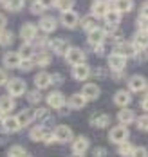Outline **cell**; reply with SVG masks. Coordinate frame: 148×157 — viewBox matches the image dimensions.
Masks as SVG:
<instances>
[{
    "instance_id": "6da1fadb",
    "label": "cell",
    "mask_w": 148,
    "mask_h": 157,
    "mask_svg": "<svg viewBox=\"0 0 148 157\" xmlns=\"http://www.w3.org/2000/svg\"><path fill=\"white\" fill-rule=\"evenodd\" d=\"M6 89H7V94L13 96V98H20V96L25 94L27 87H25V81L22 78H9L6 83Z\"/></svg>"
},
{
    "instance_id": "7a4b0ae2",
    "label": "cell",
    "mask_w": 148,
    "mask_h": 157,
    "mask_svg": "<svg viewBox=\"0 0 148 157\" xmlns=\"http://www.w3.org/2000/svg\"><path fill=\"white\" fill-rule=\"evenodd\" d=\"M128 136H130V132H128L127 125H121V123L112 126L110 132H108V139H110V143H114V144H119V143L127 141Z\"/></svg>"
},
{
    "instance_id": "3957f363",
    "label": "cell",
    "mask_w": 148,
    "mask_h": 157,
    "mask_svg": "<svg viewBox=\"0 0 148 157\" xmlns=\"http://www.w3.org/2000/svg\"><path fill=\"white\" fill-rule=\"evenodd\" d=\"M52 136H54V139L56 143H70L72 141V137H74V134H72V128L67 125H58L54 126V130H52Z\"/></svg>"
},
{
    "instance_id": "277c9868",
    "label": "cell",
    "mask_w": 148,
    "mask_h": 157,
    "mask_svg": "<svg viewBox=\"0 0 148 157\" xmlns=\"http://www.w3.org/2000/svg\"><path fill=\"white\" fill-rule=\"evenodd\" d=\"M0 123L6 134H15L20 130V123H18L17 116H9V114H0Z\"/></svg>"
},
{
    "instance_id": "5b68a950",
    "label": "cell",
    "mask_w": 148,
    "mask_h": 157,
    "mask_svg": "<svg viewBox=\"0 0 148 157\" xmlns=\"http://www.w3.org/2000/svg\"><path fill=\"white\" fill-rule=\"evenodd\" d=\"M62 16H60V22H62V25L67 27V29H74L76 25H78V22H80V15L74 11V9H67V11H60Z\"/></svg>"
},
{
    "instance_id": "8992f818",
    "label": "cell",
    "mask_w": 148,
    "mask_h": 157,
    "mask_svg": "<svg viewBox=\"0 0 148 157\" xmlns=\"http://www.w3.org/2000/svg\"><path fill=\"white\" fill-rule=\"evenodd\" d=\"M72 155H85L87 150L90 148V141L85 137V136H78L76 139L72 137Z\"/></svg>"
},
{
    "instance_id": "52a82bcc",
    "label": "cell",
    "mask_w": 148,
    "mask_h": 157,
    "mask_svg": "<svg viewBox=\"0 0 148 157\" xmlns=\"http://www.w3.org/2000/svg\"><path fill=\"white\" fill-rule=\"evenodd\" d=\"M63 56H65V62L69 65H76V63L85 62V52L80 47H67Z\"/></svg>"
},
{
    "instance_id": "ba28073f",
    "label": "cell",
    "mask_w": 148,
    "mask_h": 157,
    "mask_svg": "<svg viewBox=\"0 0 148 157\" xmlns=\"http://www.w3.org/2000/svg\"><path fill=\"white\" fill-rule=\"evenodd\" d=\"M105 36H107V29H101V27H94L87 33V42L89 45L96 47L99 44H105Z\"/></svg>"
},
{
    "instance_id": "9c48e42d",
    "label": "cell",
    "mask_w": 148,
    "mask_h": 157,
    "mask_svg": "<svg viewBox=\"0 0 148 157\" xmlns=\"http://www.w3.org/2000/svg\"><path fill=\"white\" fill-rule=\"evenodd\" d=\"M56 27H58V20H56L54 16L42 15V18H40V24H38V29H40V31L45 33V34H49V33L56 31Z\"/></svg>"
},
{
    "instance_id": "30bf717a",
    "label": "cell",
    "mask_w": 148,
    "mask_h": 157,
    "mask_svg": "<svg viewBox=\"0 0 148 157\" xmlns=\"http://www.w3.org/2000/svg\"><path fill=\"white\" fill-rule=\"evenodd\" d=\"M146 85H148L146 78L141 76V74H134L128 79V90L130 92H145L146 90Z\"/></svg>"
},
{
    "instance_id": "8fae6325",
    "label": "cell",
    "mask_w": 148,
    "mask_h": 157,
    "mask_svg": "<svg viewBox=\"0 0 148 157\" xmlns=\"http://www.w3.org/2000/svg\"><path fill=\"white\" fill-rule=\"evenodd\" d=\"M103 20H105V24H107L105 29L112 31V29H116V27L121 24V13H119L117 9H108V11L105 13V16H103Z\"/></svg>"
},
{
    "instance_id": "7c38bea8",
    "label": "cell",
    "mask_w": 148,
    "mask_h": 157,
    "mask_svg": "<svg viewBox=\"0 0 148 157\" xmlns=\"http://www.w3.org/2000/svg\"><path fill=\"white\" fill-rule=\"evenodd\" d=\"M89 76H90V67L85 62L72 65V78L76 79V81H85Z\"/></svg>"
},
{
    "instance_id": "4fadbf2b",
    "label": "cell",
    "mask_w": 148,
    "mask_h": 157,
    "mask_svg": "<svg viewBox=\"0 0 148 157\" xmlns=\"http://www.w3.org/2000/svg\"><path fill=\"white\" fill-rule=\"evenodd\" d=\"M80 94H82L87 101H94V99H98V98H99V94H101V89H99L96 83H85Z\"/></svg>"
},
{
    "instance_id": "5bb4252c",
    "label": "cell",
    "mask_w": 148,
    "mask_h": 157,
    "mask_svg": "<svg viewBox=\"0 0 148 157\" xmlns=\"http://www.w3.org/2000/svg\"><path fill=\"white\" fill-rule=\"evenodd\" d=\"M127 60L128 58H125V56H121L117 52H110L108 54V67L112 71H125L127 69Z\"/></svg>"
},
{
    "instance_id": "9a60e30c",
    "label": "cell",
    "mask_w": 148,
    "mask_h": 157,
    "mask_svg": "<svg viewBox=\"0 0 148 157\" xmlns=\"http://www.w3.org/2000/svg\"><path fill=\"white\" fill-rule=\"evenodd\" d=\"M108 11V0H94L90 4V15L94 18H103Z\"/></svg>"
},
{
    "instance_id": "2e32d148",
    "label": "cell",
    "mask_w": 148,
    "mask_h": 157,
    "mask_svg": "<svg viewBox=\"0 0 148 157\" xmlns=\"http://www.w3.org/2000/svg\"><path fill=\"white\" fill-rule=\"evenodd\" d=\"M135 45L134 44H127V42H119V44H116L114 49H112V52H117V54H121V56H125V58H134V54H135Z\"/></svg>"
},
{
    "instance_id": "e0dca14e",
    "label": "cell",
    "mask_w": 148,
    "mask_h": 157,
    "mask_svg": "<svg viewBox=\"0 0 148 157\" xmlns=\"http://www.w3.org/2000/svg\"><path fill=\"white\" fill-rule=\"evenodd\" d=\"M45 101H47V105H49L51 109H60V107H63L65 105V96L62 94L60 90H52L49 92V96L45 98Z\"/></svg>"
},
{
    "instance_id": "ac0fdd59",
    "label": "cell",
    "mask_w": 148,
    "mask_h": 157,
    "mask_svg": "<svg viewBox=\"0 0 148 157\" xmlns=\"http://www.w3.org/2000/svg\"><path fill=\"white\" fill-rule=\"evenodd\" d=\"M38 25H34L31 22H27V24H24L22 27H20V38L24 40V42H31L34 36L38 34Z\"/></svg>"
},
{
    "instance_id": "d6986e66",
    "label": "cell",
    "mask_w": 148,
    "mask_h": 157,
    "mask_svg": "<svg viewBox=\"0 0 148 157\" xmlns=\"http://www.w3.org/2000/svg\"><path fill=\"white\" fill-rule=\"evenodd\" d=\"M117 121L121 123V125H130L135 121V112L130 110L128 107H119V112H117Z\"/></svg>"
},
{
    "instance_id": "ffe728a7",
    "label": "cell",
    "mask_w": 148,
    "mask_h": 157,
    "mask_svg": "<svg viewBox=\"0 0 148 157\" xmlns=\"http://www.w3.org/2000/svg\"><path fill=\"white\" fill-rule=\"evenodd\" d=\"M47 47H49L51 51L54 52V54H58V56H63V52L67 51L69 44H67V40H63V38H52V40H49Z\"/></svg>"
},
{
    "instance_id": "44dd1931",
    "label": "cell",
    "mask_w": 148,
    "mask_h": 157,
    "mask_svg": "<svg viewBox=\"0 0 148 157\" xmlns=\"http://www.w3.org/2000/svg\"><path fill=\"white\" fill-rule=\"evenodd\" d=\"M132 101V92L127 89H119L117 92L114 94V105H117V107H127V105H130Z\"/></svg>"
},
{
    "instance_id": "7402d4cb",
    "label": "cell",
    "mask_w": 148,
    "mask_h": 157,
    "mask_svg": "<svg viewBox=\"0 0 148 157\" xmlns=\"http://www.w3.org/2000/svg\"><path fill=\"white\" fill-rule=\"evenodd\" d=\"M15 98L9 94L0 96V114H11L13 109H15Z\"/></svg>"
},
{
    "instance_id": "603a6c76",
    "label": "cell",
    "mask_w": 148,
    "mask_h": 157,
    "mask_svg": "<svg viewBox=\"0 0 148 157\" xmlns=\"http://www.w3.org/2000/svg\"><path fill=\"white\" fill-rule=\"evenodd\" d=\"M2 63H4L6 69H17L18 63H20V56H18V52L7 51V52L2 56Z\"/></svg>"
},
{
    "instance_id": "cb8c5ba5",
    "label": "cell",
    "mask_w": 148,
    "mask_h": 157,
    "mask_svg": "<svg viewBox=\"0 0 148 157\" xmlns=\"http://www.w3.org/2000/svg\"><path fill=\"white\" fill-rule=\"evenodd\" d=\"M65 103L70 110H82L83 107L87 105V99H85L82 94H72L69 99H65Z\"/></svg>"
},
{
    "instance_id": "d4e9b609",
    "label": "cell",
    "mask_w": 148,
    "mask_h": 157,
    "mask_svg": "<svg viewBox=\"0 0 148 157\" xmlns=\"http://www.w3.org/2000/svg\"><path fill=\"white\" fill-rule=\"evenodd\" d=\"M33 62L34 65H38V67H49L51 62H52V56H51L47 51H40V52H34V56H33Z\"/></svg>"
},
{
    "instance_id": "484cf974",
    "label": "cell",
    "mask_w": 148,
    "mask_h": 157,
    "mask_svg": "<svg viewBox=\"0 0 148 157\" xmlns=\"http://www.w3.org/2000/svg\"><path fill=\"white\" fill-rule=\"evenodd\" d=\"M90 125L96 128H107L110 125V116L108 114H94V116H90Z\"/></svg>"
},
{
    "instance_id": "4316f807",
    "label": "cell",
    "mask_w": 148,
    "mask_h": 157,
    "mask_svg": "<svg viewBox=\"0 0 148 157\" xmlns=\"http://www.w3.org/2000/svg\"><path fill=\"white\" fill-rule=\"evenodd\" d=\"M49 85H51V74L49 72L42 71V72H38V74L34 76V87H36V89L44 90V89H47Z\"/></svg>"
},
{
    "instance_id": "83f0119b",
    "label": "cell",
    "mask_w": 148,
    "mask_h": 157,
    "mask_svg": "<svg viewBox=\"0 0 148 157\" xmlns=\"http://www.w3.org/2000/svg\"><path fill=\"white\" fill-rule=\"evenodd\" d=\"M117 146H119V148H117V154H119V155H125V157L137 155V148H135L134 144H130L128 139H127V141H123V143H119Z\"/></svg>"
},
{
    "instance_id": "f1b7e54d",
    "label": "cell",
    "mask_w": 148,
    "mask_h": 157,
    "mask_svg": "<svg viewBox=\"0 0 148 157\" xmlns=\"http://www.w3.org/2000/svg\"><path fill=\"white\" fill-rule=\"evenodd\" d=\"M2 2V7L6 11H11V13H17V11H22L25 0H0Z\"/></svg>"
},
{
    "instance_id": "f546056e",
    "label": "cell",
    "mask_w": 148,
    "mask_h": 157,
    "mask_svg": "<svg viewBox=\"0 0 148 157\" xmlns=\"http://www.w3.org/2000/svg\"><path fill=\"white\" fill-rule=\"evenodd\" d=\"M80 25H82V29L85 33H89L90 29H94V27H98V18H94L92 15H87V16H80V22H78Z\"/></svg>"
},
{
    "instance_id": "4dcf8cb0",
    "label": "cell",
    "mask_w": 148,
    "mask_h": 157,
    "mask_svg": "<svg viewBox=\"0 0 148 157\" xmlns=\"http://www.w3.org/2000/svg\"><path fill=\"white\" fill-rule=\"evenodd\" d=\"M17 119H18V123H20V128L27 126L31 121H34V119H33V110H31V109L20 110V112L17 114Z\"/></svg>"
},
{
    "instance_id": "1f68e13d",
    "label": "cell",
    "mask_w": 148,
    "mask_h": 157,
    "mask_svg": "<svg viewBox=\"0 0 148 157\" xmlns=\"http://www.w3.org/2000/svg\"><path fill=\"white\" fill-rule=\"evenodd\" d=\"M15 42V33L7 31L6 27L0 29V47H11Z\"/></svg>"
},
{
    "instance_id": "d6a6232c",
    "label": "cell",
    "mask_w": 148,
    "mask_h": 157,
    "mask_svg": "<svg viewBox=\"0 0 148 157\" xmlns=\"http://www.w3.org/2000/svg\"><path fill=\"white\" fill-rule=\"evenodd\" d=\"M112 7L117 9L121 15L123 13H128V11H132V7H134V0H112Z\"/></svg>"
},
{
    "instance_id": "836d02e7",
    "label": "cell",
    "mask_w": 148,
    "mask_h": 157,
    "mask_svg": "<svg viewBox=\"0 0 148 157\" xmlns=\"http://www.w3.org/2000/svg\"><path fill=\"white\" fill-rule=\"evenodd\" d=\"M17 52H18V56H20V60H24V58H33L34 56V45L31 42H24Z\"/></svg>"
},
{
    "instance_id": "e575fe53",
    "label": "cell",
    "mask_w": 148,
    "mask_h": 157,
    "mask_svg": "<svg viewBox=\"0 0 148 157\" xmlns=\"http://www.w3.org/2000/svg\"><path fill=\"white\" fill-rule=\"evenodd\" d=\"M47 132V126H44V125H38V126H34V128H31L29 130V139L34 143H38V141H42V137H44V134Z\"/></svg>"
},
{
    "instance_id": "d590c367",
    "label": "cell",
    "mask_w": 148,
    "mask_h": 157,
    "mask_svg": "<svg viewBox=\"0 0 148 157\" xmlns=\"http://www.w3.org/2000/svg\"><path fill=\"white\" fill-rule=\"evenodd\" d=\"M135 49H146L148 38H146V31H137L134 34V42H132Z\"/></svg>"
},
{
    "instance_id": "8d00e7d4",
    "label": "cell",
    "mask_w": 148,
    "mask_h": 157,
    "mask_svg": "<svg viewBox=\"0 0 148 157\" xmlns=\"http://www.w3.org/2000/svg\"><path fill=\"white\" fill-rule=\"evenodd\" d=\"M25 98H27L29 105H38L42 101V90L40 89H36V90H25Z\"/></svg>"
},
{
    "instance_id": "74e56055",
    "label": "cell",
    "mask_w": 148,
    "mask_h": 157,
    "mask_svg": "<svg viewBox=\"0 0 148 157\" xmlns=\"http://www.w3.org/2000/svg\"><path fill=\"white\" fill-rule=\"evenodd\" d=\"M7 155L9 157H25V155H29V152H27L22 144H13V146L7 150Z\"/></svg>"
},
{
    "instance_id": "f35d334b",
    "label": "cell",
    "mask_w": 148,
    "mask_h": 157,
    "mask_svg": "<svg viewBox=\"0 0 148 157\" xmlns=\"http://www.w3.org/2000/svg\"><path fill=\"white\" fill-rule=\"evenodd\" d=\"M76 0H52V6L60 11H67V9H74Z\"/></svg>"
},
{
    "instance_id": "ab89813d",
    "label": "cell",
    "mask_w": 148,
    "mask_h": 157,
    "mask_svg": "<svg viewBox=\"0 0 148 157\" xmlns=\"http://www.w3.org/2000/svg\"><path fill=\"white\" fill-rule=\"evenodd\" d=\"M49 116V107H38V109L33 110V119H38V121H44Z\"/></svg>"
},
{
    "instance_id": "60d3db41",
    "label": "cell",
    "mask_w": 148,
    "mask_h": 157,
    "mask_svg": "<svg viewBox=\"0 0 148 157\" xmlns=\"http://www.w3.org/2000/svg\"><path fill=\"white\" fill-rule=\"evenodd\" d=\"M33 67H34L33 58H24V60H20V63H18V67H17V69L24 71V72H29V71H31Z\"/></svg>"
},
{
    "instance_id": "b9f144b4",
    "label": "cell",
    "mask_w": 148,
    "mask_h": 157,
    "mask_svg": "<svg viewBox=\"0 0 148 157\" xmlns=\"http://www.w3.org/2000/svg\"><path fill=\"white\" fill-rule=\"evenodd\" d=\"M135 125H137V128L141 130V132H146V128H148V117L146 116H135V121H134Z\"/></svg>"
},
{
    "instance_id": "7bdbcfd3",
    "label": "cell",
    "mask_w": 148,
    "mask_h": 157,
    "mask_svg": "<svg viewBox=\"0 0 148 157\" xmlns=\"http://www.w3.org/2000/svg\"><path fill=\"white\" fill-rule=\"evenodd\" d=\"M44 11H45V7L40 4V0H33V4H31V13H33V15H44Z\"/></svg>"
},
{
    "instance_id": "ee69618b",
    "label": "cell",
    "mask_w": 148,
    "mask_h": 157,
    "mask_svg": "<svg viewBox=\"0 0 148 157\" xmlns=\"http://www.w3.org/2000/svg\"><path fill=\"white\" fill-rule=\"evenodd\" d=\"M63 83V76L60 74V72H54V74H51V85H56V87H60Z\"/></svg>"
},
{
    "instance_id": "f6af8a7d",
    "label": "cell",
    "mask_w": 148,
    "mask_h": 157,
    "mask_svg": "<svg viewBox=\"0 0 148 157\" xmlns=\"http://www.w3.org/2000/svg\"><path fill=\"white\" fill-rule=\"evenodd\" d=\"M90 72L99 79H105L107 76H108V74H107V69H101V67H98V69H90Z\"/></svg>"
},
{
    "instance_id": "bcb514c9",
    "label": "cell",
    "mask_w": 148,
    "mask_h": 157,
    "mask_svg": "<svg viewBox=\"0 0 148 157\" xmlns=\"http://www.w3.org/2000/svg\"><path fill=\"white\" fill-rule=\"evenodd\" d=\"M42 141L45 143V144H54V143H56V139H54V136H52V132H49V130H47V132L44 134V137H42Z\"/></svg>"
},
{
    "instance_id": "7dc6e473",
    "label": "cell",
    "mask_w": 148,
    "mask_h": 157,
    "mask_svg": "<svg viewBox=\"0 0 148 157\" xmlns=\"http://www.w3.org/2000/svg\"><path fill=\"white\" fill-rule=\"evenodd\" d=\"M92 155H96V157H107V155H108V152H107V148H101V146H98V148H94V150H92Z\"/></svg>"
},
{
    "instance_id": "c3c4849f",
    "label": "cell",
    "mask_w": 148,
    "mask_h": 157,
    "mask_svg": "<svg viewBox=\"0 0 148 157\" xmlns=\"http://www.w3.org/2000/svg\"><path fill=\"white\" fill-rule=\"evenodd\" d=\"M137 31H146V16L137 18Z\"/></svg>"
},
{
    "instance_id": "681fc988",
    "label": "cell",
    "mask_w": 148,
    "mask_h": 157,
    "mask_svg": "<svg viewBox=\"0 0 148 157\" xmlns=\"http://www.w3.org/2000/svg\"><path fill=\"white\" fill-rule=\"evenodd\" d=\"M7 79H9V74H7V71L4 67V69H0V85H6Z\"/></svg>"
},
{
    "instance_id": "f907efd6",
    "label": "cell",
    "mask_w": 148,
    "mask_h": 157,
    "mask_svg": "<svg viewBox=\"0 0 148 157\" xmlns=\"http://www.w3.org/2000/svg\"><path fill=\"white\" fill-rule=\"evenodd\" d=\"M92 49H94V52L98 56H105V45L103 44H99V45H96V47H92Z\"/></svg>"
},
{
    "instance_id": "816d5d0a",
    "label": "cell",
    "mask_w": 148,
    "mask_h": 157,
    "mask_svg": "<svg viewBox=\"0 0 148 157\" xmlns=\"http://www.w3.org/2000/svg\"><path fill=\"white\" fill-rule=\"evenodd\" d=\"M6 24H7V18H6L4 13H0V29H4V27H6Z\"/></svg>"
},
{
    "instance_id": "f5cc1de1",
    "label": "cell",
    "mask_w": 148,
    "mask_h": 157,
    "mask_svg": "<svg viewBox=\"0 0 148 157\" xmlns=\"http://www.w3.org/2000/svg\"><path fill=\"white\" fill-rule=\"evenodd\" d=\"M141 109H143V110L148 109V105H146V94H143V98H141Z\"/></svg>"
},
{
    "instance_id": "db71d44e",
    "label": "cell",
    "mask_w": 148,
    "mask_h": 157,
    "mask_svg": "<svg viewBox=\"0 0 148 157\" xmlns=\"http://www.w3.org/2000/svg\"><path fill=\"white\" fill-rule=\"evenodd\" d=\"M40 4H42V6H44L45 9H47L49 6H52V0H40Z\"/></svg>"
},
{
    "instance_id": "11a10c76",
    "label": "cell",
    "mask_w": 148,
    "mask_h": 157,
    "mask_svg": "<svg viewBox=\"0 0 148 157\" xmlns=\"http://www.w3.org/2000/svg\"><path fill=\"white\" fill-rule=\"evenodd\" d=\"M137 154H139V155H146V150H145V146H139Z\"/></svg>"
}]
</instances>
